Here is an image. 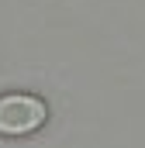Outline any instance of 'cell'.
Here are the masks:
<instances>
[{
  "label": "cell",
  "mask_w": 145,
  "mask_h": 148,
  "mask_svg": "<svg viewBox=\"0 0 145 148\" xmlns=\"http://www.w3.org/2000/svg\"><path fill=\"white\" fill-rule=\"evenodd\" d=\"M45 121H48L45 100H38L31 93H3L0 97V134L3 138L35 134Z\"/></svg>",
  "instance_id": "6da1fadb"
}]
</instances>
